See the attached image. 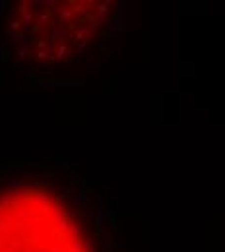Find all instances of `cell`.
Instances as JSON below:
<instances>
[{
    "label": "cell",
    "instance_id": "6da1fadb",
    "mask_svg": "<svg viewBox=\"0 0 225 252\" xmlns=\"http://www.w3.org/2000/svg\"><path fill=\"white\" fill-rule=\"evenodd\" d=\"M78 183L45 163L0 171V252H99Z\"/></svg>",
    "mask_w": 225,
    "mask_h": 252
}]
</instances>
